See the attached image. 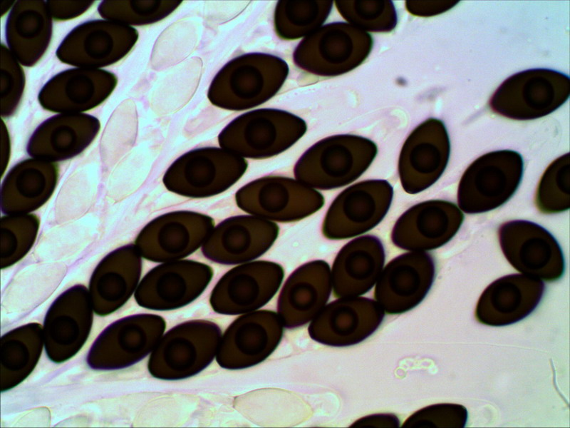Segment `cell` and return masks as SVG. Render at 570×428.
Masks as SVG:
<instances>
[{"instance_id": "cell-15", "label": "cell", "mask_w": 570, "mask_h": 428, "mask_svg": "<svg viewBox=\"0 0 570 428\" xmlns=\"http://www.w3.org/2000/svg\"><path fill=\"white\" fill-rule=\"evenodd\" d=\"M385 313L375 300L338 297L327 303L309 322L310 337L323 345L348 347L361 343L381 325Z\"/></svg>"}, {"instance_id": "cell-8", "label": "cell", "mask_w": 570, "mask_h": 428, "mask_svg": "<svg viewBox=\"0 0 570 428\" xmlns=\"http://www.w3.org/2000/svg\"><path fill=\"white\" fill-rule=\"evenodd\" d=\"M138 39L133 26L106 19L85 21L73 28L58 46L61 62L80 68H98L123 58Z\"/></svg>"}, {"instance_id": "cell-26", "label": "cell", "mask_w": 570, "mask_h": 428, "mask_svg": "<svg viewBox=\"0 0 570 428\" xmlns=\"http://www.w3.org/2000/svg\"><path fill=\"white\" fill-rule=\"evenodd\" d=\"M266 110L246 113L231 122L219 136L222 148L242 158H265L291 146L300 131L281 127L268 119Z\"/></svg>"}, {"instance_id": "cell-7", "label": "cell", "mask_w": 570, "mask_h": 428, "mask_svg": "<svg viewBox=\"0 0 570 428\" xmlns=\"http://www.w3.org/2000/svg\"><path fill=\"white\" fill-rule=\"evenodd\" d=\"M393 196V187L385 180H366L346 188L326 213L322 224L323 236L343 240L369 231L384 218Z\"/></svg>"}, {"instance_id": "cell-19", "label": "cell", "mask_w": 570, "mask_h": 428, "mask_svg": "<svg viewBox=\"0 0 570 428\" xmlns=\"http://www.w3.org/2000/svg\"><path fill=\"white\" fill-rule=\"evenodd\" d=\"M462 220V213L452 202H421L397 220L391 232V240L396 247L409 251L436 249L452 239Z\"/></svg>"}, {"instance_id": "cell-6", "label": "cell", "mask_w": 570, "mask_h": 428, "mask_svg": "<svg viewBox=\"0 0 570 428\" xmlns=\"http://www.w3.org/2000/svg\"><path fill=\"white\" fill-rule=\"evenodd\" d=\"M242 210L270 221L294 222L324 205L323 195L296 179L270 175L252 181L235 195Z\"/></svg>"}, {"instance_id": "cell-12", "label": "cell", "mask_w": 570, "mask_h": 428, "mask_svg": "<svg viewBox=\"0 0 570 428\" xmlns=\"http://www.w3.org/2000/svg\"><path fill=\"white\" fill-rule=\"evenodd\" d=\"M214 228L213 219L207 215L175 211L146 225L135 245L141 257L150 261L182 260L202 247Z\"/></svg>"}, {"instance_id": "cell-21", "label": "cell", "mask_w": 570, "mask_h": 428, "mask_svg": "<svg viewBox=\"0 0 570 428\" xmlns=\"http://www.w3.org/2000/svg\"><path fill=\"white\" fill-rule=\"evenodd\" d=\"M332 291L331 268L323 260L296 268L284 282L277 301V315L285 328L310 322L327 304Z\"/></svg>"}, {"instance_id": "cell-29", "label": "cell", "mask_w": 570, "mask_h": 428, "mask_svg": "<svg viewBox=\"0 0 570 428\" xmlns=\"http://www.w3.org/2000/svg\"><path fill=\"white\" fill-rule=\"evenodd\" d=\"M63 305H66L63 294ZM62 306L63 304L59 297ZM57 300L51 305L44 320L43 335L44 347L51 360L56 351L59 350L56 362H62L74 356L83 346L92 325V302L86 304L80 311L67 310Z\"/></svg>"}, {"instance_id": "cell-16", "label": "cell", "mask_w": 570, "mask_h": 428, "mask_svg": "<svg viewBox=\"0 0 570 428\" xmlns=\"http://www.w3.org/2000/svg\"><path fill=\"white\" fill-rule=\"evenodd\" d=\"M435 274V261L429 253L400 255L383 268L375 285V300L385 314L408 312L426 297Z\"/></svg>"}, {"instance_id": "cell-36", "label": "cell", "mask_w": 570, "mask_h": 428, "mask_svg": "<svg viewBox=\"0 0 570 428\" xmlns=\"http://www.w3.org/2000/svg\"><path fill=\"white\" fill-rule=\"evenodd\" d=\"M467 421L466 408L457 404H432L413 413L403 424L404 428L464 427Z\"/></svg>"}, {"instance_id": "cell-31", "label": "cell", "mask_w": 570, "mask_h": 428, "mask_svg": "<svg viewBox=\"0 0 570 428\" xmlns=\"http://www.w3.org/2000/svg\"><path fill=\"white\" fill-rule=\"evenodd\" d=\"M180 4L177 1H103L98 12L103 19L130 26H143L162 20Z\"/></svg>"}, {"instance_id": "cell-14", "label": "cell", "mask_w": 570, "mask_h": 428, "mask_svg": "<svg viewBox=\"0 0 570 428\" xmlns=\"http://www.w3.org/2000/svg\"><path fill=\"white\" fill-rule=\"evenodd\" d=\"M166 327L153 314H139L113 322L96 339L88 358L98 355L97 370L121 369L137 363L152 352Z\"/></svg>"}, {"instance_id": "cell-38", "label": "cell", "mask_w": 570, "mask_h": 428, "mask_svg": "<svg viewBox=\"0 0 570 428\" xmlns=\"http://www.w3.org/2000/svg\"><path fill=\"white\" fill-rule=\"evenodd\" d=\"M400 425V419L395 414L379 413L359 418L351 425V427H398Z\"/></svg>"}, {"instance_id": "cell-13", "label": "cell", "mask_w": 570, "mask_h": 428, "mask_svg": "<svg viewBox=\"0 0 570 428\" xmlns=\"http://www.w3.org/2000/svg\"><path fill=\"white\" fill-rule=\"evenodd\" d=\"M501 249L522 274L555 281L564 272L562 250L554 237L541 225L527 220L502 224L498 232Z\"/></svg>"}, {"instance_id": "cell-3", "label": "cell", "mask_w": 570, "mask_h": 428, "mask_svg": "<svg viewBox=\"0 0 570 428\" xmlns=\"http://www.w3.org/2000/svg\"><path fill=\"white\" fill-rule=\"evenodd\" d=\"M368 141L340 137L323 141L301 157L294 175L302 183L319 190H331L350 184L369 167L375 155Z\"/></svg>"}, {"instance_id": "cell-11", "label": "cell", "mask_w": 570, "mask_h": 428, "mask_svg": "<svg viewBox=\"0 0 570 428\" xmlns=\"http://www.w3.org/2000/svg\"><path fill=\"white\" fill-rule=\"evenodd\" d=\"M212 277V268L198 261L162 263L141 280L135 292V299L140 306L148 310H174L199 297Z\"/></svg>"}, {"instance_id": "cell-5", "label": "cell", "mask_w": 570, "mask_h": 428, "mask_svg": "<svg viewBox=\"0 0 570 428\" xmlns=\"http://www.w3.org/2000/svg\"><path fill=\"white\" fill-rule=\"evenodd\" d=\"M246 160L224 148H202L177 158L163 183L171 192L189 198H207L233 185L247 170Z\"/></svg>"}, {"instance_id": "cell-33", "label": "cell", "mask_w": 570, "mask_h": 428, "mask_svg": "<svg viewBox=\"0 0 570 428\" xmlns=\"http://www.w3.org/2000/svg\"><path fill=\"white\" fill-rule=\"evenodd\" d=\"M39 222L33 215H6L1 218L2 268L19 261L29 251L38 230Z\"/></svg>"}, {"instance_id": "cell-17", "label": "cell", "mask_w": 570, "mask_h": 428, "mask_svg": "<svg viewBox=\"0 0 570 428\" xmlns=\"http://www.w3.org/2000/svg\"><path fill=\"white\" fill-rule=\"evenodd\" d=\"M450 153V138L442 121L430 118L420 124L405 143L399 159L404 190L415 194L434 184L444 172Z\"/></svg>"}, {"instance_id": "cell-27", "label": "cell", "mask_w": 570, "mask_h": 428, "mask_svg": "<svg viewBox=\"0 0 570 428\" xmlns=\"http://www.w3.org/2000/svg\"><path fill=\"white\" fill-rule=\"evenodd\" d=\"M53 18L46 1H17L5 24L6 46L24 66L36 65L52 37Z\"/></svg>"}, {"instance_id": "cell-25", "label": "cell", "mask_w": 570, "mask_h": 428, "mask_svg": "<svg viewBox=\"0 0 570 428\" xmlns=\"http://www.w3.org/2000/svg\"><path fill=\"white\" fill-rule=\"evenodd\" d=\"M141 255L135 245L113 251L95 269L89 295L96 314L105 315L123 306L135 293L141 275Z\"/></svg>"}, {"instance_id": "cell-23", "label": "cell", "mask_w": 570, "mask_h": 428, "mask_svg": "<svg viewBox=\"0 0 570 428\" xmlns=\"http://www.w3.org/2000/svg\"><path fill=\"white\" fill-rule=\"evenodd\" d=\"M99 120L86 113H58L45 120L33 132L26 151L33 158L55 163L82 153L97 136Z\"/></svg>"}, {"instance_id": "cell-39", "label": "cell", "mask_w": 570, "mask_h": 428, "mask_svg": "<svg viewBox=\"0 0 570 428\" xmlns=\"http://www.w3.org/2000/svg\"><path fill=\"white\" fill-rule=\"evenodd\" d=\"M1 138H2V169L3 172L8 163L10 153V138L8 129L4 121H1ZM2 172V173H3Z\"/></svg>"}, {"instance_id": "cell-40", "label": "cell", "mask_w": 570, "mask_h": 428, "mask_svg": "<svg viewBox=\"0 0 570 428\" xmlns=\"http://www.w3.org/2000/svg\"><path fill=\"white\" fill-rule=\"evenodd\" d=\"M16 1L9 0V1H2L1 3V14L3 16L5 14H6L9 11H10L12 7L14 6Z\"/></svg>"}, {"instance_id": "cell-32", "label": "cell", "mask_w": 570, "mask_h": 428, "mask_svg": "<svg viewBox=\"0 0 570 428\" xmlns=\"http://www.w3.org/2000/svg\"><path fill=\"white\" fill-rule=\"evenodd\" d=\"M569 153L556 158L546 168L539 183L536 204L544 213L563 212L569 208Z\"/></svg>"}, {"instance_id": "cell-20", "label": "cell", "mask_w": 570, "mask_h": 428, "mask_svg": "<svg viewBox=\"0 0 570 428\" xmlns=\"http://www.w3.org/2000/svg\"><path fill=\"white\" fill-rule=\"evenodd\" d=\"M118 83L107 70L76 67L61 71L41 88L38 100L45 110L58 113H83L105 101Z\"/></svg>"}, {"instance_id": "cell-2", "label": "cell", "mask_w": 570, "mask_h": 428, "mask_svg": "<svg viewBox=\"0 0 570 428\" xmlns=\"http://www.w3.org/2000/svg\"><path fill=\"white\" fill-rule=\"evenodd\" d=\"M569 94L567 75L549 68H532L507 78L492 96L489 107L506 118L531 120L554 112Z\"/></svg>"}, {"instance_id": "cell-9", "label": "cell", "mask_w": 570, "mask_h": 428, "mask_svg": "<svg viewBox=\"0 0 570 428\" xmlns=\"http://www.w3.org/2000/svg\"><path fill=\"white\" fill-rule=\"evenodd\" d=\"M284 277L283 268L274 262L242 263L219 280L212 290L209 304L215 312L227 315L258 310L274 297Z\"/></svg>"}, {"instance_id": "cell-30", "label": "cell", "mask_w": 570, "mask_h": 428, "mask_svg": "<svg viewBox=\"0 0 570 428\" xmlns=\"http://www.w3.org/2000/svg\"><path fill=\"white\" fill-rule=\"evenodd\" d=\"M253 54L244 55L229 62L212 82L224 84V91H229L232 99L226 108L242 110L256 106L266 101L262 96L266 85V77Z\"/></svg>"}, {"instance_id": "cell-4", "label": "cell", "mask_w": 570, "mask_h": 428, "mask_svg": "<svg viewBox=\"0 0 570 428\" xmlns=\"http://www.w3.org/2000/svg\"><path fill=\"white\" fill-rule=\"evenodd\" d=\"M522 156L511 150L487 153L472 162L459 183L457 201L465 213L495 209L514 195L522 180Z\"/></svg>"}, {"instance_id": "cell-22", "label": "cell", "mask_w": 570, "mask_h": 428, "mask_svg": "<svg viewBox=\"0 0 570 428\" xmlns=\"http://www.w3.org/2000/svg\"><path fill=\"white\" fill-rule=\"evenodd\" d=\"M545 290L542 280L524 274H512L492 282L481 295L475 310L480 323L505 326L530 315Z\"/></svg>"}, {"instance_id": "cell-34", "label": "cell", "mask_w": 570, "mask_h": 428, "mask_svg": "<svg viewBox=\"0 0 570 428\" xmlns=\"http://www.w3.org/2000/svg\"><path fill=\"white\" fill-rule=\"evenodd\" d=\"M17 330L5 334L1 338V368L18 374L19 383L34 368L41 355L44 342L28 345V342L16 335Z\"/></svg>"}, {"instance_id": "cell-28", "label": "cell", "mask_w": 570, "mask_h": 428, "mask_svg": "<svg viewBox=\"0 0 570 428\" xmlns=\"http://www.w3.org/2000/svg\"><path fill=\"white\" fill-rule=\"evenodd\" d=\"M57 175V167L52 162L33 158L18 163L2 183V211L23 215L38 209L52 195Z\"/></svg>"}, {"instance_id": "cell-10", "label": "cell", "mask_w": 570, "mask_h": 428, "mask_svg": "<svg viewBox=\"0 0 570 428\" xmlns=\"http://www.w3.org/2000/svg\"><path fill=\"white\" fill-rule=\"evenodd\" d=\"M284 328L277 312L258 310L240 315L222 335L215 360L230 370L254 367L276 349Z\"/></svg>"}, {"instance_id": "cell-35", "label": "cell", "mask_w": 570, "mask_h": 428, "mask_svg": "<svg viewBox=\"0 0 570 428\" xmlns=\"http://www.w3.org/2000/svg\"><path fill=\"white\" fill-rule=\"evenodd\" d=\"M1 58V114L2 118H9L21 101L26 78L21 64L4 44Z\"/></svg>"}, {"instance_id": "cell-24", "label": "cell", "mask_w": 570, "mask_h": 428, "mask_svg": "<svg viewBox=\"0 0 570 428\" xmlns=\"http://www.w3.org/2000/svg\"><path fill=\"white\" fill-rule=\"evenodd\" d=\"M385 259L384 246L376 236H361L346 244L331 269L335 297H360L370 291L384 268Z\"/></svg>"}, {"instance_id": "cell-18", "label": "cell", "mask_w": 570, "mask_h": 428, "mask_svg": "<svg viewBox=\"0 0 570 428\" xmlns=\"http://www.w3.org/2000/svg\"><path fill=\"white\" fill-rule=\"evenodd\" d=\"M279 230L272 221L255 215L231 217L213 228L202 251L217 263H245L266 253L277 238Z\"/></svg>"}, {"instance_id": "cell-1", "label": "cell", "mask_w": 570, "mask_h": 428, "mask_svg": "<svg viewBox=\"0 0 570 428\" xmlns=\"http://www.w3.org/2000/svg\"><path fill=\"white\" fill-rule=\"evenodd\" d=\"M222 335L219 327L207 320L177 325L163 334L150 353V374L167 381L199 374L215 359Z\"/></svg>"}, {"instance_id": "cell-37", "label": "cell", "mask_w": 570, "mask_h": 428, "mask_svg": "<svg viewBox=\"0 0 570 428\" xmlns=\"http://www.w3.org/2000/svg\"><path fill=\"white\" fill-rule=\"evenodd\" d=\"M94 1H46L48 11L56 21H67L75 19L87 11Z\"/></svg>"}]
</instances>
